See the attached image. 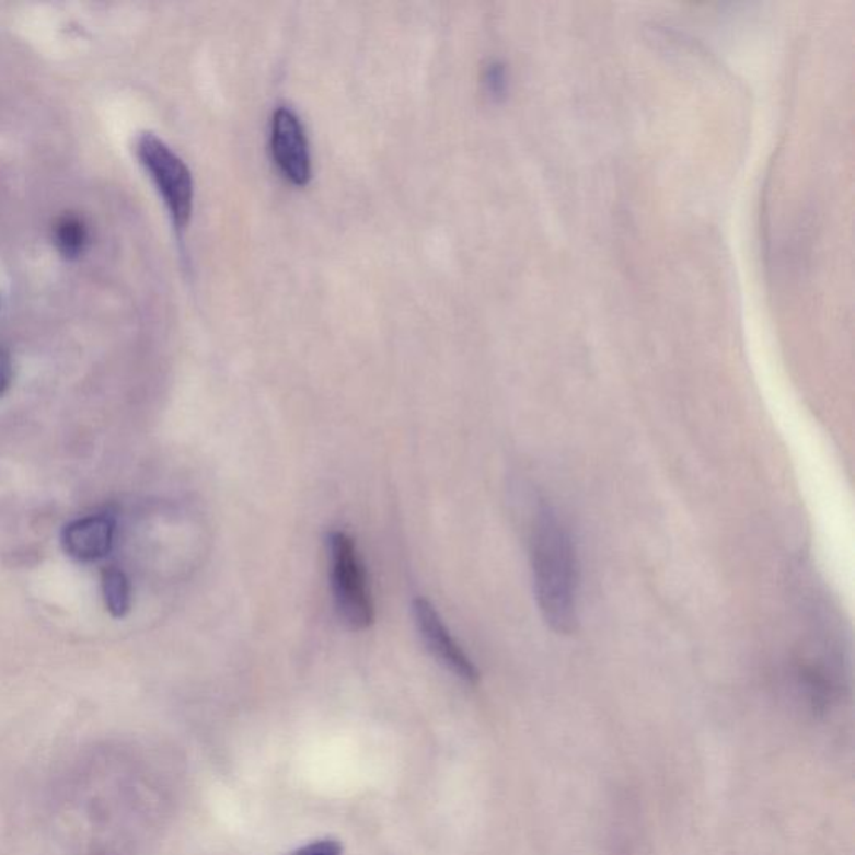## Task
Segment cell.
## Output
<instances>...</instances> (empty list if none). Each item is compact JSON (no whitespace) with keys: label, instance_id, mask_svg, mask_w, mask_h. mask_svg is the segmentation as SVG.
I'll return each mask as SVG.
<instances>
[{"label":"cell","instance_id":"obj_10","mask_svg":"<svg viewBox=\"0 0 855 855\" xmlns=\"http://www.w3.org/2000/svg\"><path fill=\"white\" fill-rule=\"evenodd\" d=\"M483 82H485L486 92H488L489 97H504V95L507 94L508 89L507 71H505L504 63H489L488 68H486Z\"/></svg>","mask_w":855,"mask_h":855},{"label":"cell","instance_id":"obj_9","mask_svg":"<svg viewBox=\"0 0 855 855\" xmlns=\"http://www.w3.org/2000/svg\"><path fill=\"white\" fill-rule=\"evenodd\" d=\"M103 591L111 615L120 619V616L129 612L130 599L132 597H130L129 580H127L124 571L117 570V568H109V570L104 571Z\"/></svg>","mask_w":855,"mask_h":855},{"label":"cell","instance_id":"obj_1","mask_svg":"<svg viewBox=\"0 0 855 855\" xmlns=\"http://www.w3.org/2000/svg\"><path fill=\"white\" fill-rule=\"evenodd\" d=\"M171 796L170 772L152 750L94 743L50 788L54 841L66 855H145L166 824Z\"/></svg>","mask_w":855,"mask_h":855},{"label":"cell","instance_id":"obj_5","mask_svg":"<svg viewBox=\"0 0 855 855\" xmlns=\"http://www.w3.org/2000/svg\"><path fill=\"white\" fill-rule=\"evenodd\" d=\"M271 152L282 176L294 186L311 180V154L303 123L294 111L279 107L273 116Z\"/></svg>","mask_w":855,"mask_h":855},{"label":"cell","instance_id":"obj_8","mask_svg":"<svg viewBox=\"0 0 855 855\" xmlns=\"http://www.w3.org/2000/svg\"><path fill=\"white\" fill-rule=\"evenodd\" d=\"M54 244L66 259H78L89 246V228L84 219L66 215L54 224Z\"/></svg>","mask_w":855,"mask_h":855},{"label":"cell","instance_id":"obj_12","mask_svg":"<svg viewBox=\"0 0 855 855\" xmlns=\"http://www.w3.org/2000/svg\"><path fill=\"white\" fill-rule=\"evenodd\" d=\"M14 377L11 355L4 348H0V396L9 390Z\"/></svg>","mask_w":855,"mask_h":855},{"label":"cell","instance_id":"obj_3","mask_svg":"<svg viewBox=\"0 0 855 855\" xmlns=\"http://www.w3.org/2000/svg\"><path fill=\"white\" fill-rule=\"evenodd\" d=\"M327 553L339 616L353 631H367L374 622V605L355 543L345 532L335 530L327 535Z\"/></svg>","mask_w":855,"mask_h":855},{"label":"cell","instance_id":"obj_4","mask_svg":"<svg viewBox=\"0 0 855 855\" xmlns=\"http://www.w3.org/2000/svg\"><path fill=\"white\" fill-rule=\"evenodd\" d=\"M136 155L161 194L176 229H186L193 216L194 181L186 162L158 136L145 132L136 141Z\"/></svg>","mask_w":855,"mask_h":855},{"label":"cell","instance_id":"obj_11","mask_svg":"<svg viewBox=\"0 0 855 855\" xmlns=\"http://www.w3.org/2000/svg\"><path fill=\"white\" fill-rule=\"evenodd\" d=\"M343 847L335 839H317L303 847L294 848L286 855H342Z\"/></svg>","mask_w":855,"mask_h":855},{"label":"cell","instance_id":"obj_6","mask_svg":"<svg viewBox=\"0 0 855 855\" xmlns=\"http://www.w3.org/2000/svg\"><path fill=\"white\" fill-rule=\"evenodd\" d=\"M413 615H415L416 627H418L423 642L434 654V657H437L438 662L443 663L453 675L462 679L463 682L475 683L478 680V670L466 657L462 647L453 640L434 605L428 600L416 599L413 602Z\"/></svg>","mask_w":855,"mask_h":855},{"label":"cell","instance_id":"obj_2","mask_svg":"<svg viewBox=\"0 0 855 855\" xmlns=\"http://www.w3.org/2000/svg\"><path fill=\"white\" fill-rule=\"evenodd\" d=\"M530 564L536 603L546 625L571 635L578 623V558L574 539L561 515L542 504L530 533Z\"/></svg>","mask_w":855,"mask_h":855},{"label":"cell","instance_id":"obj_7","mask_svg":"<svg viewBox=\"0 0 855 855\" xmlns=\"http://www.w3.org/2000/svg\"><path fill=\"white\" fill-rule=\"evenodd\" d=\"M114 530H116V523L113 518L104 517V515L72 521L63 530V548L76 561H99L111 552Z\"/></svg>","mask_w":855,"mask_h":855}]
</instances>
